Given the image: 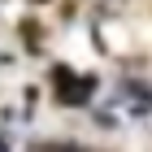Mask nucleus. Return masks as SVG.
<instances>
[{"label":"nucleus","mask_w":152,"mask_h":152,"mask_svg":"<svg viewBox=\"0 0 152 152\" xmlns=\"http://www.w3.org/2000/svg\"><path fill=\"white\" fill-rule=\"evenodd\" d=\"M57 100L61 104H87L96 96V78L91 74H70V70H57Z\"/></svg>","instance_id":"nucleus-1"},{"label":"nucleus","mask_w":152,"mask_h":152,"mask_svg":"<svg viewBox=\"0 0 152 152\" xmlns=\"http://www.w3.org/2000/svg\"><path fill=\"white\" fill-rule=\"evenodd\" d=\"M122 100H130L135 113H148L152 109V91L143 87V83H122Z\"/></svg>","instance_id":"nucleus-2"}]
</instances>
